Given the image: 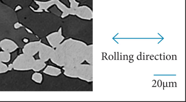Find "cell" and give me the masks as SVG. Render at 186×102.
I'll use <instances>...</instances> for the list:
<instances>
[{
	"label": "cell",
	"instance_id": "6da1fadb",
	"mask_svg": "<svg viewBox=\"0 0 186 102\" xmlns=\"http://www.w3.org/2000/svg\"><path fill=\"white\" fill-rule=\"evenodd\" d=\"M70 3V7L68 8L59 0H51L47 1H34L35 4L38 6L36 9L31 8L33 11L36 13H41L43 11L48 12V9L53 4H56L63 12L62 17L67 16L69 14L75 15L80 18L85 19H91L93 17V12L90 8L86 6H78L79 3L75 0H69Z\"/></svg>",
	"mask_w": 186,
	"mask_h": 102
},
{
	"label": "cell",
	"instance_id": "7a4b0ae2",
	"mask_svg": "<svg viewBox=\"0 0 186 102\" xmlns=\"http://www.w3.org/2000/svg\"><path fill=\"white\" fill-rule=\"evenodd\" d=\"M34 60L33 57L24 53L20 54L12 63L14 70L25 71L33 69Z\"/></svg>",
	"mask_w": 186,
	"mask_h": 102
},
{
	"label": "cell",
	"instance_id": "3957f363",
	"mask_svg": "<svg viewBox=\"0 0 186 102\" xmlns=\"http://www.w3.org/2000/svg\"><path fill=\"white\" fill-rule=\"evenodd\" d=\"M0 47L2 51L8 53H12L18 48L16 43L9 38H4L0 41Z\"/></svg>",
	"mask_w": 186,
	"mask_h": 102
},
{
	"label": "cell",
	"instance_id": "277c9868",
	"mask_svg": "<svg viewBox=\"0 0 186 102\" xmlns=\"http://www.w3.org/2000/svg\"><path fill=\"white\" fill-rule=\"evenodd\" d=\"M2 2L11 9L14 10L17 6L19 5L22 8L30 7L34 8L33 0H1Z\"/></svg>",
	"mask_w": 186,
	"mask_h": 102
},
{
	"label": "cell",
	"instance_id": "5b68a950",
	"mask_svg": "<svg viewBox=\"0 0 186 102\" xmlns=\"http://www.w3.org/2000/svg\"><path fill=\"white\" fill-rule=\"evenodd\" d=\"M39 45V43L38 42H31L28 43L23 47V53L32 56L36 52Z\"/></svg>",
	"mask_w": 186,
	"mask_h": 102
},
{
	"label": "cell",
	"instance_id": "8992f818",
	"mask_svg": "<svg viewBox=\"0 0 186 102\" xmlns=\"http://www.w3.org/2000/svg\"><path fill=\"white\" fill-rule=\"evenodd\" d=\"M11 58V54L2 51L0 52V62L8 63L10 61Z\"/></svg>",
	"mask_w": 186,
	"mask_h": 102
},
{
	"label": "cell",
	"instance_id": "52a82bcc",
	"mask_svg": "<svg viewBox=\"0 0 186 102\" xmlns=\"http://www.w3.org/2000/svg\"><path fill=\"white\" fill-rule=\"evenodd\" d=\"M8 71L7 65L5 63L0 62V74L5 73Z\"/></svg>",
	"mask_w": 186,
	"mask_h": 102
},
{
	"label": "cell",
	"instance_id": "ba28073f",
	"mask_svg": "<svg viewBox=\"0 0 186 102\" xmlns=\"http://www.w3.org/2000/svg\"><path fill=\"white\" fill-rule=\"evenodd\" d=\"M24 27V26L21 23L19 22V21L16 22L14 24V28L16 29V30H18V29H19Z\"/></svg>",
	"mask_w": 186,
	"mask_h": 102
},
{
	"label": "cell",
	"instance_id": "9c48e42d",
	"mask_svg": "<svg viewBox=\"0 0 186 102\" xmlns=\"http://www.w3.org/2000/svg\"><path fill=\"white\" fill-rule=\"evenodd\" d=\"M32 78L35 81L39 82L40 80V75L38 74H35L33 75Z\"/></svg>",
	"mask_w": 186,
	"mask_h": 102
},
{
	"label": "cell",
	"instance_id": "30bf717a",
	"mask_svg": "<svg viewBox=\"0 0 186 102\" xmlns=\"http://www.w3.org/2000/svg\"><path fill=\"white\" fill-rule=\"evenodd\" d=\"M22 8H23L21 7V6L18 5V6H17L15 8L14 10H15V12H17L18 11H19L21 10V9H22Z\"/></svg>",
	"mask_w": 186,
	"mask_h": 102
},
{
	"label": "cell",
	"instance_id": "8fae6325",
	"mask_svg": "<svg viewBox=\"0 0 186 102\" xmlns=\"http://www.w3.org/2000/svg\"><path fill=\"white\" fill-rule=\"evenodd\" d=\"M7 66L9 71L13 69V64H12H12H9Z\"/></svg>",
	"mask_w": 186,
	"mask_h": 102
},
{
	"label": "cell",
	"instance_id": "7c38bea8",
	"mask_svg": "<svg viewBox=\"0 0 186 102\" xmlns=\"http://www.w3.org/2000/svg\"><path fill=\"white\" fill-rule=\"evenodd\" d=\"M162 81H161V80H159L157 82V86H159V87H161V86H162Z\"/></svg>",
	"mask_w": 186,
	"mask_h": 102
},
{
	"label": "cell",
	"instance_id": "4fadbf2b",
	"mask_svg": "<svg viewBox=\"0 0 186 102\" xmlns=\"http://www.w3.org/2000/svg\"><path fill=\"white\" fill-rule=\"evenodd\" d=\"M140 55H138L137 57V58L138 60H141L142 59V56H141V52H140Z\"/></svg>",
	"mask_w": 186,
	"mask_h": 102
},
{
	"label": "cell",
	"instance_id": "5bb4252c",
	"mask_svg": "<svg viewBox=\"0 0 186 102\" xmlns=\"http://www.w3.org/2000/svg\"><path fill=\"white\" fill-rule=\"evenodd\" d=\"M171 57L170 55H167L166 56V59L167 60H170L171 59Z\"/></svg>",
	"mask_w": 186,
	"mask_h": 102
},
{
	"label": "cell",
	"instance_id": "9a60e30c",
	"mask_svg": "<svg viewBox=\"0 0 186 102\" xmlns=\"http://www.w3.org/2000/svg\"><path fill=\"white\" fill-rule=\"evenodd\" d=\"M172 60H177V56L176 55H172Z\"/></svg>",
	"mask_w": 186,
	"mask_h": 102
},
{
	"label": "cell",
	"instance_id": "2e32d148",
	"mask_svg": "<svg viewBox=\"0 0 186 102\" xmlns=\"http://www.w3.org/2000/svg\"><path fill=\"white\" fill-rule=\"evenodd\" d=\"M109 59L110 60H112L113 59V55H110V56L109 57Z\"/></svg>",
	"mask_w": 186,
	"mask_h": 102
},
{
	"label": "cell",
	"instance_id": "e0dca14e",
	"mask_svg": "<svg viewBox=\"0 0 186 102\" xmlns=\"http://www.w3.org/2000/svg\"><path fill=\"white\" fill-rule=\"evenodd\" d=\"M130 61H129V62H130V63H133V62H134V60L133 59H130Z\"/></svg>",
	"mask_w": 186,
	"mask_h": 102
},
{
	"label": "cell",
	"instance_id": "ac0fdd59",
	"mask_svg": "<svg viewBox=\"0 0 186 102\" xmlns=\"http://www.w3.org/2000/svg\"><path fill=\"white\" fill-rule=\"evenodd\" d=\"M133 55H130L129 56V57H130V59L133 58Z\"/></svg>",
	"mask_w": 186,
	"mask_h": 102
},
{
	"label": "cell",
	"instance_id": "d6986e66",
	"mask_svg": "<svg viewBox=\"0 0 186 102\" xmlns=\"http://www.w3.org/2000/svg\"><path fill=\"white\" fill-rule=\"evenodd\" d=\"M118 60H119V52H118Z\"/></svg>",
	"mask_w": 186,
	"mask_h": 102
},
{
	"label": "cell",
	"instance_id": "ffe728a7",
	"mask_svg": "<svg viewBox=\"0 0 186 102\" xmlns=\"http://www.w3.org/2000/svg\"><path fill=\"white\" fill-rule=\"evenodd\" d=\"M115 60H116V52H115Z\"/></svg>",
	"mask_w": 186,
	"mask_h": 102
},
{
	"label": "cell",
	"instance_id": "44dd1931",
	"mask_svg": "<svg viewBox=\"0 0 186 102\" xmlns=\"http://www.w3.org/2000/svg\"><path fill=\"white\" fill-rule=\"evenodd\" d=\"M143 58H144L143 59V60H145V55H143Z\"/></svg>",
	"mask_w": 186,
	"mask_h": 102
},
{
	"label": "cell",
	"instance_id": "7402d4cb",
	"mask_svg": "<svg viewBox=\"0 0 186 102\" xmlns=\"http://www.w3.org/2000/svg\"><path fill=\"white\" fill-rule=\"evenodd\" d=\"M165 55H163V60H165Z\"/></svg>",
	"mask_w": 186,
	"mask_h": 102
},
{
	"label": "cell",
	"instance_id": "603a6c76",
	"mask_svg": "<svg viewBox=\"0 0 186 102\" xmlns=\"http://www.w3.org/2000/svg\"><path fill=\"white\" fill-rule=\"evenodd\" d=\"M149 55H146V57H147V59H146V60H148V57L149 56Z\"/></svg>",
	"mask_w": 186,
	"mask_h": 102
},
{
	"label": "cell",
	"instance_id": "cb8c5ba5",
	"mask_svg": "<svg viewBox=\"0 0 186 102\" xmlns=\"http://www.w3.org/2000/svg\"><path fill=\"white\" fill-rule=\"evenodd\" d=\"M120 57H121L120 60H122V55H120Z\"/></svg>",
	"mask_w": 186,
	"mask_h": 102
},
{
	"label": "cell",
	"instance_id": "d4e9b609",
	"mask_svg": "<svg viewBox=\"0 0 186 102\" xmlns=\"http://www.w3.org/2000/svg\"><path fill=\"white\" fill-rule=\"evenodd\" d=\"M123 56H124L123 60H125V55H123Z\"/></svg>",
	"mask_w": 186,
	"mask_h": 102
},
{
	"label": "cell",
	"instance_id": "484cf974",
	"mask_svg": "<svg viewBox=\"0 0 186 102\" xmlns=\"http://www.w3.org/2000/svg\"><path fill=\"white\" fill-rule=\"evenodd\" d=\"M164 83L163 82V89L164 90Z\"/></svg>",
	"mask_w": 186,
	"mask_h": 102
},
{
	"label": "cell",
	"instance_id": "4316f807",
	"mask_svg": "<svg viewBox=\"0 0 186 102\" xmlns=\"http://www.w3.org/2000/svg\"><path fill=\"white\" fill-rule=\"evenodd\" d=\"M0 49H1V47H0Z\"/></svg>",
	"mask_w": 186,
	"mask_h": 102
}]
</instances>
